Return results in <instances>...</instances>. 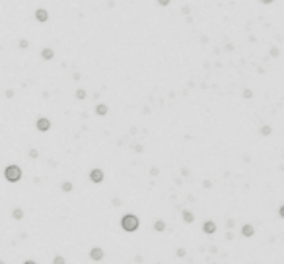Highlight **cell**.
<instances>
[{
	"label": "cell",
	"instance_id": "obj_6",
	"mask_svg": "<svg viewBox=\"0 0 284 264\" xmlns=\"http://www.w3.org/2000/svg\"><path fill=\"white\" fill-rule=\"evenodd\" d=\"M35 20L41 21V24H45V21L49 20V12L45 8H39V10H35Z\"/></svg>",
	"mask_w": 284,
	"mask_h": 264
},
{
	"label": "cell",
	"instance_id": "obj_9",
	"mask_svg": "<svg viewBox=\"0 0 284 264\" xmlns=\"http://www.w3.org/2000/svg\"><path fill=\"white\" fill-rule=\"evenodd\" d=\"M53 56H55V51H53V49L45 47V49L41 51V58H43V60H51V58H53Z\"/></svg>",
	"mask_w": 284,
	"mask_h": 264
},
{
	"label": "cell",
	"instance_id": "obj_14",
	"mask_svg": "<svg viewBox=\"0 0 284 264\" xmlns=\"http://www.w3.org/2000/svg\"><path fill=\"white\" fill-rule=\"evenodd\" d=\"M12 218L14 219H21V218H24V210H21V208H14L12 210Z\"/></svg>",
	"mask_w": 284,
	"mask_h": 264
},
{
	"label": "cell",
	"instance_id": "obj_15",
	"mask_svg": "<svg viewBox=\"0 0 284 264\" xmlns=\"http://www.w3.org/2000/svg\"><path fill=\"white\" fill-rule=\"evenodd\" d=\"M53 264H66V258H64L62 254H56L53 258Z\"/></svg>",
	"mask_w": 284,
	"mask_h": 264
},
{
	"label": "cell",
	"instance_id": "obj_4",
	"mask_svg": "<svg viewBox=\"0 0 284 264\" xmlns=\"http://www.w3.org/2000/svg\"><path fill=\"white\" fill-rule=\"evenodd\" d=\"M35 128H37L39 132H47V130H51V121L47 119V117H41V119L35 121Z\"/></svg>",
	"mask_w": 284,
	"mask_h": 264
},
{
	"label": "cell",
	"instance_id": "obj_17",
	"mask_svg": "<svg viewBox=\"0 0 284 264\" xmlns=\"http://www.w3.org/2000/svg\"><path fill=\"white\" fill-rule=\"evenodd\" d=\"M271 126H263V128H261V134H263V136H268V134H271Z\"/></svg>",
	"mask_w": 284,
	"mask_h": 264
},
{
	"label": "cell",
	"instance_id": "obj_13",
	"mask_svg": "<svg viewBox=\"0 0 284 264\" xmlns=\"http://www.w3.org/2000/svg\"><path fill=\"white\" fill-rule=\"evenodd\" d=\"M61 188H62V192H72V188H74V185H72L70 181H64L62 185H61Z\"/></svg>",
	"mask_w": 284,
	"mask_h": 264
},
{
	"label": "cell",
	"instance_id": "obj_21",
	"mask_svg": "<svg viewBox=\"0 0 284 264\" xmlns=\"http://www.w3.org/2000/svg\"><path fill=\"white\" fill-rule=\"evenodd\" d=\"M158 4L160 6H167V4H169V0H158Z\"/></svg>",
	"mask_w": 284,
	"mask_h": 264
},
{
	"label": "cell",
	"instance_id": "obj_19",
	"mask_svg": "<svg viewBox=\"0 0 284 264\" xmlns=\"http://www.w3.org/2000/svg\"><path fill=\"white\" fill-rule=\"evenodd\" d=\"M37 156H39V152H37V150H29V157H33V159H35Z\"/></svg>",
	"mask_w": 284,
	"mask_h": 264
},
{
	"label": "cell",
	"instance_id": "obj_2",
	"mask_svg": "<svg viewBox=\"0 0 284 264\" xmlns=\"http://www.w3.org/2000/svg\"><path fill=\"white\" fill-rule=\"evenodd\" d=\"M4 179L8 181V183H18L21 179V169L18 165H8L4 169Z\"/></svg>",
	"mask_w": 284,
	"mask_h": 264
},
{
	"label": "cell",
	"instance_id": "obj_7",
	"mask_svg": "<svg viewBox=\"0 0 284 264\" xmlns=\"http://www.w3.org/2000/svg\"><path fill=\"white\" fill-rule=\"evenodd\" d=\"M202 231H205L206 235H212V233L216 231V223L214 222H205L202 223Z\"/></svg>",
	"mask_w": 284,
	"mask_h": 264
},
{
	"label": "cell",
	"instance_id": "obj_18",
	"mask_svg": "<svg viewBox=\"0 0 284 264\" xmlns=\"http://www.w3.org/2000/svg\"><path fill=\"white\" fill-rule=\"evenodd\" d=\"M175 254H177V256H185V254H187V251H185V249H177V251H175Z\"/></svg>",
	"mask_w": 284,
	"mask_h": 264
},
{
	"label": "cell",
	"instance_id": "obj_24",
	"mask_svg": "<svg viewBox=\"0 0 284 264\" xmlns=\"http://www.w3.org/2000/svg\"><path fill=\"white\" fill-rule=\"evenodd\" d=\"M24 264H37V262H35V260H25Z\"/></svg>",
	"mask_w": 284,
	"mask_h": 264
},
{
	"label": "cell",
	"instance_id": "obj_10",
	"mask_svg": "<svg viewBox=\"0 0 284 264\" xmlns=\"http://www.w3.org/2000/svg\"><path fill=\"white\" fill-rule=\"evenodd\" d=\"M152 227H154V231L162 233V231H165V222H164V219H156V222H154V225H152Z\"/></svg>",
	"mask_w": 284,
	"mask_h": 264
},
{
	"label": "cell",
	"instance_id": "obj_23",
	"mask_svg": "<svg viewBox=\"0 0 284 264\" xmlns=\"http://www.w3.org/2000/svg\"><path fill=\"white\" fill-rule=\"evenodd\" d=\"M263 4H271V2H274V0H261Z\"/></svg>",
	"mask_w": 284,
	"mask_h": 264
},
{
	"label": "cell",
	"instance_id": "obj_11",
	"mask_svg": "<svg viewBox=\"0 0 284 264\" xmlns=\"http://www.w3.org/2000/svg\"><path fill=\"white\" fill-rule=\"evenodd\" d=\"M183 222L185 223H193L195 222V214H193V212H189V210H183Z\"/></svg>",
	"mask_w": 284,
	"mask_h": 264
},
{
	"label": "cell",
	"instance_id": "obj_8",
	"mask_svg": "<svg viewBox=\"0 0 284 264\" xmlns=\"http://www.w3.org/2000/svg\"><path fill=\"white\" fill-rule=\"evenodd\" d=\"M241 235H243V237H253V235H255V227H253L251 223H245V225L241 227Z\"/></svg>",
	"mask_w": 284,
	"mask_h": 264
},
{
	"label": "cell",
	"instance_id": "obj_5",
	"mask_svg": "<svg viewBox=\"0 0 284 264\" xmlns=\"http://www.w3.org/2000/svg\"><path fill=\"white\" fill-rule=\"evenodd\" d=\"M103 256H105V253H103V249H101V247H93L90 251V260H93V262H101V260H103Z\"/></svg>",
	"mask_w": 284,
	"mask_h": 264
},
{
	"label": "cell",
	"instance_id": "obj_3",
	"mask_svg": "<svg viewBox=\"0 0 284 264\" xmlns=\"http://www.w3.org/2000/svg\"><path fill=\"white\" fill-rule=\"evenodd\" d=\"M103 171L99 169V167H93V169L90 171V181L93 183V185H99V183H103Z\"/></svg>",
	"mask_w": 284,
	"mask_h": 264
},
{
	"label": "cell",
	"instance_id": "obj_25",
	"mask_svg": "<svg viewBox=\"0 0 284 264\" xmlns=\"http://www.w3.org/2000/svg\"><path fill=\"white\" fill-rule=\"evenodd\" d=\"M0 264H6V262H4V260H0Z\"/></svg>",
	"mask_w": 284,
	"mask_h": 264
},
{
	"label": "cell",
	"instance_id": "obj_1",
	"mask_svg": "<svg viewBox=\"0 0 284 264\" xmlns=\"http://www.w3.org/2000/svg\"><path fill=\"white\" fill-rule=\"evenodd\" d=\"M140 225V219H138L134 214H125L121 218V229L127 231V233H134Z\"/></svg>",
	"mask_w": 284,
	"mask_h": 264
},
{
	"label": "cell",
	"instance_id": "obj_16",
	"mask_svg": "<svg viewBox=\"0 0 284 264\" xmlns=\"http://www.w3.org/2000/svg\"><path fill=\"white\" fill-rule=\"evenodd\" d=\"M76 99H86V91L84 90H76Z\"/></svg>",
	"mask_w": 284,
	"mask_h": 264
},
{
	"label": "cell",
	"instance_id": "obj_22",
	"mask_svg": "<svg viewBox=\"0 0 284 264\" xmlns=\"http://www.w3.org/2000/svg\"><path fill=\"white\" fill-rule=\"evenodd\" d=\"M20 47H21V49H25V47H27V41H25V39H21V41H20Z\"/></svg>",
	"mask_w": 284,
	"mask_h": 264
},
{
	"label": "cell",
	"instance_id": "obj_12",
	"mask_svg": "<svg viewBox=\"0 0 284 264\" xmlns=\"http://www.w3.org/2000/svg\"><path fill=\"white\" fill-rule=\"evenodd\" d=\"M96 115H99V117H105V115H107V105H103V103L96 105Z\"/></svg>",
	"mask_w": 284,
	"mask_h": 264
},
{
	"label": "cell",
	"instance_id": "obj_20",
	"mask_svg": "<svg viewBox=\"0 0 284 264\" xmlns=\"http://www.w3.org/2000/svg\"><path fill=\"white\" fill-rule=\"evenodd\" d=\"M243 97H245V99H249V97H253V93H251L249 90H245V91H243Z\"/></svg>",
	"mask_w": 284,
	"mask_h": 264
}]
</instances>
